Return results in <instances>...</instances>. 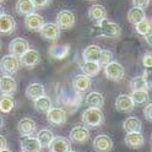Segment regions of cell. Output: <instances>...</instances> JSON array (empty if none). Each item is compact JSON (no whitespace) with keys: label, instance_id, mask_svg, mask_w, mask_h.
I'll list each match as a JSON object with an SVG mask.
<instances>
[{"label":"cell","instance_id":"6da1fadb","mask_svg":"<svg viewBox=\"0 0 152 152\" xmlns=\"http://www.w3.org/2000/svg\"><path fill=\"white\" fill-rule=\"evenodd\" d=\"M81 120L86 126L90 128H98L104 123V114L101 108L88 107L86 110H83Z\"/></svg>","mask_w":152,"mask_h":152},{"label":"cell","instance_id":"7a4b0ae2","mask_svg":"<svg viewBox=\"0 0 152 152\" xmlns=\"http://www.w3.org/2000/svg\"><path fill=\"white\" fill-rule=\"evenodd\" d=\"M96 27L98 30V33L106 38H118L121 33L120 26L113 21H109L107 17L99 22H96Z\"/></svg>","mask_w":152,"mask_h":152},{"label":"cell","instance_id":"3957f363","mask_svg":"<svg viewBox=\"0 0 152 152\" xmlns=\"http://www.w3.org/2000/svg\"><path fill=\"white\" fill-rule=\"evenodd\" d=\"M21 68L20 58L14 54H7L0 59V70L5 75H14Z\"/></svg>","mask_w":152,"mask_h":152},{"label":"cell","instance_id":"277c9868","mask_svg":"<svg viewBox=\"0 0 152 152\" xmlns=\"http://www.w3.org/2000/svg\"><path fill=\"white\" fill-rule=\"evenodd\" d=\"M104 75L108 80H112L114 82H119L124 79L125 70L123 65L118 61H110L107 65H104Z\"/></svg>","mask_w":152,"mask_h":152},{"label":"cell","instance_id":"5b68a950","mask_svg":"<svg viewBox=\"0 0 152 152\" xmlns=\"http://www.w3.org/2000/svg\"><path fill=\"white\" fill-rule=\"evenodd\" d=\"M60 27L56 25V23H53V22H44L42 28H41V36L47 41H58L59 37H60Z\"/></svg>","mask_w":152,"mask_h":152},{"label":"cell","instance_id":"8992f818","mask_svg":"<svg viewBox=\"0 0 152 152\" xmlns=\"http://www.w3.org/2000/svg\"><path fill=\"white\" fill-rule=\"evenodd\" d=\"M47 120L52 125H63L68 120V114L60 107H52L47 112Z\"/></svg>","mask_w":152,"mask_h":152},{"label":"cell","instance_id":"52a82bcc","mask_svg":"<svg viewBox=\"0 0 152 152\" xmlns=\"http://www.w3.org/2000/svg\"><path fill=\"white\" fill-rule=\"evenodd\" d=\"M20 61H21V65L25 66V68H27V69L34 68V66H37L38 64L41 63V54L36 49L28 48L20 56Z\"/></svg>","mask_w":152,"mask_h":152},{"label":"cell","instance_id":"ba28073f","mask_svg":"<svg viewBox=\"0 0 152 152\" xmlns=\"http://www.w3.org/2000/svg\"><path fill=\"white\" fill-rule=\"evenodd\" d=\"M70 140L75 144H85L90 140V130L85 125H76L70 131Z\"/></svg>","mask_w":152,"mask_h":152},{"label":"cell","instance_id":"9c48e42d","mask_svg":"<svg viewBox=\"0 0 152 152\" xmlns=\"http://www.w3.org/2000/svg\"><path fill=\"white\" fill-rule=\"evenodd\" d=\"M56 25L60 30H70L75 25V15L69 10H61L56 15Z\"/></svg>","mask_w":152,"mask_h":152},{"label":"cell","instance_id":"30bf717a","mask_svg":"<svg viewBox=\"0 0 152 152\" xmlns=\"http://www.w3.org/2000/svg\"><path fill=\"white\" fill-rule=\"evenodd\" d=\"M125 145L129 148L132 150H139L144 146L145 144V137L142 135L141 131H134V132H126L125 139H124Z\"/></svg>","mask_w":152,"mask_h":152},{"label":"cell","instance_id":"8fae6325","mask_svg":"<svg viewBox=\"0 0 152 152\" xmlns=\"http://www.w3.org/2000/svg\"><path fill=\"white\" fill-rule=\"evenodd\" d=\"M43 23H44L43 17L37 12H31V14L26 15V17H25V26L28 31L39 32Z\"/></svg>","mask_w":152,"mask_h":152},{"label":"cell","instance_id":"7c38bea8","mask_svg":"<svg viewBox=\"0 0 152 152\" xmlns=\"http://www.w3.org/2000/svg\"><path fill=\"white\" fill-rule=\"evenodd\" d=\"M20 147L22 152H41L42 146L38 141L37 136H32V135H28V136H22L21 141H20Z\"/></svg>","mask_w":152,"mask_h":152},{"label":"cell","instance_id":"4fadbf2b","mask_svg":"<svg viewBox=\"0 0 152 152\" xmlns=\"http://www.w3.org/2000/svg\"><path fill=\"white\" fill-rule=\"evenodd\" d=\"M93 148L96 152H110L113 150V140L108 135H97L93 140Z\"/></svg>","mask_w":152,"mask_h":152},{"label":"cell","instance_id":"5bb4252c","mask_svg":"<svg viewBox=\"0 0 152 152\" xmlns=\"http://www.w3.org/2000/svg\"><path fill=\"white\" fill-rule=\"evenodd\" d=\"M135 108V104L132 102V98L130 94L121 93L115 99V109L120 113H130Z\"/></svg>","mask_w":152,"mask_h":152},{"label":"cell","instance_id":"9a60e30c","mask_svg":"<svg viewBox=\"0 0 152 152\" xmlns=\"http://www.w3.org/2000/svg\"><path fill=\"white\" fill-rule=\"evenodd\" d=\"M17 90V82L12 75L0 76V93L1 94H14Z\"/></svg>","mask_w":152,"mask_h":152},{"label":"cell","instance_id":"2e32d148","mask_svg":"<svg viewBox=\"0 0 152 152\" xmlns=\"http://www.w3.org/2000/svg\"><path fill=\"white\" fill-rule=\"evenodd\" d=\"M37 130V123L32 118H22L17 123V131L22 136L33 135Z\"/></svg>","mask_w":152,"mask_h":152},{"label":"cell","instance_id":"e0dca14e","mask_svg":"<svg viewBox=\"0 0 152 152\" xmlns=\"http://www.w3.org/2000/svg\"><path fill=\"white\" fill-rule=\"evenodd\" d=\"M15 30H16L15 18L7 14L0 15V34H4V36L12 34Z\"/></svg>","mask_w":152,"mask_h":152},{"label":"cell","instance_id":"ac0fdd59","mask_svg":"<svg viewBox=\"0 0 152 152\" xmlns=\"http://www.w3.org/2000/svg\"><path fill=\"white\" fill-rule=\"evenodd\" d=\"M72 87L77 93H85L87 92L91 87V77L85 74L76 75L72 79Z\"/></svg>","mask_w":152,"mask_h":152},{"label":"cell","instance_id":"d6986e66","mask_svg":"<svg viewBox=\"0 0 152 152\" xmlns=\"http://www.w3.org/2000/svg\"><path fill=\"white\" fill-rule=\"evenodd\" d=\"M30 48V44L25 39V38H14V39L9 44V52L10 54H14L16 56H20Z\"/></svg>","mask_w":152,"mask_h":152},{"label":"cell","instance_id":"ffe728a7","mask_svg":"<svg viewBox=\"0 0 152 152\" xmlns=\"http://www.w3.org/2000/svg\"><path fill=\"white\" fill-rule=\"evenodd\" d=\"M48 148L49 152H68L71 148V144L69 139L63 136H56L53 139Z\"/></svg>","mask_w":152,"mask_h":152},{"label":"cell","instance_id":"44dd1931","mask_svg":"<svg viewBox=\"0 0 152 152\" xmlns=\"http://www.w3.org/2000/svg\"><path fill=\"white\" fill-rule=\"evenodd\" d=\"M26 97L31 101H34L37 98H39L45 94V90H44V86L39 82H32L30 83L28 86L26 87Z\"/></svg>","mask_w":152,"mask_h":152},{"label":"cell","instance_id":"7402d4cb","mask_svg":"<svg viewBox=\"0 0 152 152\" xmlns=\"http://www.w3.org/2000/svg\"><path fill=\"white\" fill-rule=\"evenodd\" d=\"M48 53L53 59L61 60V59L66 58V56L69 55L70 47H69V44H53L49 48Z\"/></svg>","mask_w":152,"mask_h":152},{"label":"cell","instance_id":"603a6c76","mask_svg":"<svg viewBox=\"0 0 152 152\" xmlns=\"http://www.w3.org/2000/svg\"><path fill=\"white\" fill-rule=\"evenodd\" d=\"M88 17L90 20L94 21V22H99L103 18L107 17V10L106 7L99 5V4H94L88 9Z\"/></svg>","mask_w":152,"mask_h":152},{"label":"cell","instance_id":"cb8c5ba5","mask_svg":"<svg viewBox=\"0 0 152 152\" xmlns=\"http://www.w3.org/2000/svg\"><path fill=\"white\" fill-rule=\"evenodd\" d=\"M15 108V99L12 94H1L0 96V112L3 114L11 113Z\"/></svg>","mask_w":152,"mask_h":152},{"label":"cell","instance_id":"d4e9b609","mask_svg":"<svg viewBox=\"0 0 152 152\" xmlns=\"http://www.w3.org/2000/svg\"><path fill=\"white\" fill-rule=\"evenodd\" d=\"M101 54V48L96 44H91L88 47H86L82 53V58L85 61H98Z\"/></svg>","mask_w":152,"mask_h":152},{"label":"cell","instance_id":"484cf974","mask_svg":"<svg viewBox=\"0 0 152 152\" xmlns=\"http://www.w3.org/2000/svg\"><path fill=\"white\" fill-rule=\"evenodd\" d=\"M16 12L18 15H28L31 12H34V4L32 3V0H17L16 3Z\"/></svg>","mask_w":152,"mask_h":152},{"label":"cell","instance_id":"4316f807","mask_svg":"<svg viewBox=\"0 0 152 152\" xmlns=\"http://www.w3.org/2000/svg\"><path fill=\"white\" fill-rule=\"evenodd\" d=\"M123 129L125 132H134V131H141L142 129V123L136 117H129L123 123Z\"/></svg>","mask_w":152,"mask_h":152},{"label":"cell","instance_id":"83f0119b","mask_svg":"<svg viewBox=\"0 0 152 152\" xmlns=\"http://www.w3.org/2000/svg\"><path fill=\"white\" fill-rule=\"evenodd\" d=\"M145 17H146L145 9H142V7L134 6L128 11V21L130 23H132V25H136L141 20H144Z\"/></svg>","mask_w":152,"mask_h":152},{"label":"cell","instance_id":"f1b7e54d","mask_svg":"<svg viewBox=\"0 0 152 152\" xmlns=\"http://www.w3.org/2000/svg\"><path fill=\"white\" fill-rule=\"evenodd\" d=\"M132 102L135 106H146L150 101V94L147 90H139V91H132L130 94Z\"/></svg>","mask_w":152,"mask_h":152},{"label":"cell","instance_id":"f546056e","mask_svg":"<svg viewBox=\"0 0 152 152\" xmlns=\"http://www.w3.org/2000/svg\"><path fill=\"white\" fill-rule=\"evenodd\" d=\"M86 103L88 107H96V108H102L104 104V97L101 92L93 91L90 92L86 97Z\"/></svg>","mask_w":152,"mask_h":152},{"label":"cell","instance_id":"4dcf8cb0","mask_svg":"<svg viewBox=\"0 0 152 152\" xmlns=\"http://www.w3.org/2000/svg\"><path fill=\"white\" fill-rule=\"evenodd\" d=\"M101 64L98 61H85L83 65L81 66L82 72L85 75L90 76V77H93V76H97L101 71Z\"/></svg>","mask_w":152,"mask_h":152},{"label":"cell","instance_id":"1f68e13d","mask_svg":"<svg viewBox=\"0 0 152 152\" xmlns=\"http://www.w3.org/2000/svg\"><path fill=\"white\" fill-rule=\"evenodd\" d=\"M54 137H55V136H54V134H53V131H50V130H48V129H42V130L38 131V134H37V139H38V141H39L42 148L49 147L50 142L53 141Z\"/></svg>","mask_w":152,"mask_h":152},{"label":"cell","instance_id":"d6a6232c","mask_svg":"<svg viewBox=\"0 0 152 152\" xmlns=\"http://www.w3.org/2000/svg\"><path fill=\"white\" fill-rule=\"evenodd\" d=\"M34 102V108L37 112H41V113H47L50 108H52V99L48 96H42L39 98H37L33 101Z\"/></svg>","mask_w":152,"mask_h":152},{"label":"cell","instance_id":"836d02e7","mask_svg":"<svg viewBox=\"0 0 152 152\" xmlns=\"http://www.w3.org/2000/svg\"><path fill=\"white\" fill-rule=\"evenodd\" d=\"M130 88L132 91L148 90V86H147V83L144 79V76H135V77L130 81Z\"/></svg>","mask_w":152,"mask_h":152},{"label":"cell","instance_id":"e575fe53","mask_svg":"<svg viewBox=\"0 0 152 152\" xmlns=\"http://www.w3.org/2000/svg\"><path fill=\"white\" fill-rule=\"evenodd\" d=\"M151 30H152V25L146 17L135 25V31L141 36H146Z\"/></svg>","mask_w":152,"mask_h":152},{"label":"cell","instance_id":"d590c367","mask_svg":"<svg viewBox=\"0 0 152 152\" xmlns=\"http://www.w3.org/2000/svg\"><path fill=\"white\" fill-rule=\"evenodd\" d=\"M112 60H113V53L110 50H102L101 49V54H99V58H98V63L101 64V66L107 65Z\"/></svg>","mask_w":152,"mask_h":152},{"label":"cell","instance_id":"8d00e7d4","mask_svg":"<svg viewBox=\"0 0 152 152\" xmlns=\"http://www.w3.org/2000/svg\"><path fill=\"white\" fill-rule=\"evenodd\" d=\"M142 76H144L148 88H152V66H150V68H145V71H144V74H142Z\"/></svg>","mask_w":152,"mask_h":152},{"label":"cell","instance_id":"74e56055","mask_svg":"<svg viewBox=\"0 0 152 152\" xmlns=\"http://www.w3.org/2000/svg\"><path fill=\"white\" fill-rule=\"evenodd\" d=\"M144 115H145L146 120L152 123V103L148 102L145 106V108H144Z\"/></svg>","mask_w":152,"mask_h":152},{"label":"cell","instance_id":"f35d334b","mask_svg":"<svg viewBox=\"0 0 152 152\" xmlns=\"http://www.w3.org/2000/svg\"><path fill=\"white\" fill-rule=\"evenodd\" d=\"M32 3L34 4L36 9H44L52 3V0H32Z\"/></svg>","mask_w":152,"mask_h":152},{"label":"cell","instance_id":"ab89813d","mask_svg":"<svg viewBox=\"0 0 152 152\" xmlns=\"http://www.w3.org/2000/svg\"><path fill=\"white\" fill-rule=\"evenodd\" d=\"M131 1H132V5H134V6L142 7V9L147 7L148 4H150V0H131Z\"/></svg>","mask_w":152,"mask_h":152},{"label":"cell","instance_id":"60d3db41","mask_svg":"<svg viewBox=\"0 0 152 152\" xmlns=\"http://www.w3.org/2000/svg\"><path fill=\"white\" fill-rule=\"evenodd\" d=\"M142 65L145 68H150L152 66V54H145L144 58H142Z\"/></svg>","mask_w":152,"mask_h":152},{"label":"cell","instance_id":"b9f144b4","mask_svg":"<svg viewBox=\"0 0 152 152\" xmlns=\"http://www.w3.org/2000/svg\"><path fill=\"white\" fill-rule=\"evenodd\" d=\"M7 146V140L4 135H0V150H3Z\"/></svg>","mask_w":152,"mask_h":152},{"label":"cell","instance_id":"7bdbcfd3","mask_svg":"<svg viewBox=\"0 0 152 152\" xmlns=\"http://www.w3.org/2000/svg\"><path fill=\"white\" fill-rule=\"evenodd\" d=\"M145 37V41H146V43L150 45V47H152V30L146 34V36H144Z\"/></svg>","mask_w":152,"mask_h":152},{"label":"cell","instance_id":"ee69618b","mask_svg":"<svg viewBox=\"0 0 152 152\" xmlns=\"http://www.w3.org/2000/svg\"><path fill=\"white\" fill-rule=\"evenodd\" d=\"M4 126V118L0 115V128H3Z\"/></svg>","mask_w":152,"mask_h":152},{"label":"cell","instance_id":"f6af8a7d","mask_svg":"<svg viewBox=\"0 0 152 152\" xmlns=\"http://www.w3.org/2000/svg\"><path fill=\"white\" fill-rule=\"evenodd\" d=\"M0 152H12L10 148H7V147H5V148H3V150H0Z\"/></svg>","mask_w":152,"mask_h":152},{"label":"cell","instance_id":"bcb514c9","mask_svg":"<svg viewBox=\"0 0 152 152\" xmlns=\"http://www.w3.org/2000/svg\"><path fill=\"white\" fill-rule=\"evenodd\" d=\"M3 14H5V12H4V7H3L1 4H0V15H3Z\"/></svg>","mask_w":152,"mask_h":152},{"label":"cell","instance_id":"7dc6e473","mask_svg":"<svg viewBox=\"0 0 152 152\" xmlns=\"http://www.w3.org/2000/svg\"><path fill=\"white\" fill-rule=\"evenodd\" d=\"M68 152H77V151H75V150H71V148H70V150H69Z\"/></svg>","mask_w":152,"mask_h":152},{"label":"cell","instance_id":"c3c4849f","mask_svg":"<svg viewBox=\"0 0 152 152\" xmlns=\"http://www.w3.org/2000/svg\"><path fill=\"white\" fill-rule=\"evenodd\" d=\"M0 49H1V42H0Z\"/></svg>","mask_w":152,"mask_h":152},{"label":"cell","instance_id":"681fc988","mask_svg":"<svg viewBox=\"0 0 152 152\" xmlns=\"http://www.w3.org/2000/svg\"><path fill=\"white\" fill-rule=\"evenodd\" d=\"M1 1H4V0H0V3H1Z\"/></svg>","mask_w":152,"mask_h":152},{"label":"cell","instance_id":"f907efd6","mask_svg":"<svg viewBox=\"0 0 152 152\" xmlns=\"http://www.w3.org/2000/svg\"><path fill=\"white\" fill-rule=\"evenodd\" d=\"M151 145H152V139H151Z\"/></svg>","mask_w":152,"mask_h":152},{"label":"cell","instance_id":"816d5d0a","mask_svg":"<svg viewBox=\"0 0 152 152\" xmlns=\"http://www.w3.org/2000/svg\"><path fill=\"white\" fill-rule=\"evenodd\" d=\"M91 1H94V0H91Z\"/></svg>","mask_w":152,"mask_h":152},{"label":"cell","instance_id":"f5cc1de1","mask_svg":"<svg viewBox=\"0 0 152 152\" xmlns=\"http://www.w3.org/2000/svg\"><path fill=\"white\" fill-rule=\"evenodd\" d=\"M21 152H22V151H21Z\"/></svg>","mask_w":152,"mask_h":152}]
</instances>
